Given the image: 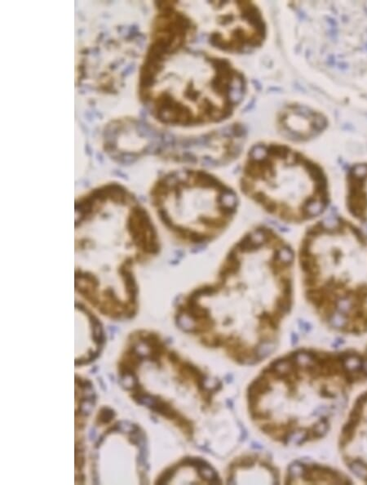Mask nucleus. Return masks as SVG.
Listing matches in <instances>:
<instances>
[{
  "mask_svg": "<svg viewBox=\"0 0 367 485\" xmlns=\"http://www.w3.org/2000/svg\"><path fill=\"white\" fill-rule=\"evenodd\" d=\"M289 472H290V475L291 476L296 477V476H303V474L305 473L306 471H305L304 466L301 465L300 463H295L290 467Z\"/></svg>",
  "mask_w": 367,
  "mask_h": 485,
  "instance_id": "12",
  "label": "nucleus"
},
{
  "mask_svg": "<svg viewBox=\"0 0 367 485\" xmlns=\"http://www.w3.org/2000/svg\"><path fill=\"white\" fill-rule=\"evenodd\" d=\"M328 430V423L326 419L321 420L318 424L313 427V433L316 437H322L327 434Z\"/></svg>",
  "mask_w": 367,
  "mask_h": 485,
  "instance_id": "11",
  "label": "nucleus"
},
{
  "mask_svg": "<svg viewBox=\"0 0 367 485\" xmlns=\"http://www.w3.org/2000/svg\"><path fill=\"white\" fill-rule=\"evenodd\" d=\"M239 185L244 196L264 213L292 226L318 221L331 202L322 166L285 145L254 147L244 162Z\"/></svg>",
  "mask_w": 367,
  "mask_h": 485,
  "instance_id": "4",
  "label": "nucleus"
},
{
  "mask_svg": "<svg viewBox=\"0 0 367 485\" xmlns=\"http://www.w3.org/2000/svg\"><path fill=\"white\" fill-rule=\"evenodd\" d=\"M352 472L363 481H367V465L361 461L357 460L349 465Z\"/></svg>",
  "mask_w": 367,
  "mask_h": 485,
  "instance_id": "10",
  "label": "nucleus"
},
{
  "mask_svg": "<svg viewBox=\"0 0 367 485\" xmlns=\"http://www.w3.org/2000/svg\"><path fill=\"white\" fill-rule=\"evenodd\" d=\"M152 200L167 228L180 241L202 246L221 237L238 211L236 192L202 170L168 174L156 183Z\"/></svg>",
  "mask_w": 367,
  "mask_h": 485,
  "instance_id": "5",
  "label": "nucleus"
},
{
  "mask_svg": "<svg viewBox=\"0 0 367 485\" xmlns=\"http://www.w3.org/2000/svg\"><path fill=\"white\" fill-rule=\"evenodd\" d=\"M143 76L144 95L154 115L178 126L226 120L245 92L244 75L230 61L185 47L147 55Z\"/></svg>",
  "mask_w": 367,
  "mask_h": 485,
  "instance_id": "3",
  "label": "nucleus"
},
{
  "mask_svg": "<svg viewBox=\"0 0 367 485\" xmlns=\"http://www.w3.org/2000/svg\"><path fill=\"white\" fill-rule=\"evenodd\" d=\"M206 33L213 47L232 53H242L261 46L266 25L256 5L245 1L205 2Z\"/></svg>",
  "mask_w": 367,
  "mask_h": 485,
  "instance_id": "6",
  "label": "nucleus"
},
{
  "mask_svg": "<svg viewBox=\"0 0 367 485\" xmlns=\"http://www.w3.org/2000/svg\"><path fill=\"white\" fill-rule=\"evenodd\" d=\"M277 128L283 137L292 142H306L324 131L327 120L324 115L300 105H290L277 116Z\"/></svg>",
  "mask_w": 367,
  "mask_h": 485,
  "instance_id": "7",
  "label": "nucleus"
},
{
  "mask_svg": "<svg viewBox=\"0 0 367 485\" xmlns=\"http://www.w3.org/2000/svg\"><path fill=\"white\" fill-rule=\"evenodd\" d=\"M343 368L348 372H359L363 369V359L357 354H342L340 356Z\"/></svg>",
  "mask_w": 367,
  "mask_h": 485,
  "instance_id": "9",
  "label": "nucleus"
},
{
  "mask_svg": "<svg viewBox=\"0 0 367 485\" xmlns=\"http://www.w3.org/2000/svg\"><path fill=\"white\" fill-rule=\"evenodd\" d=\"M344 199L348 217L359 227L367 244V162L355 164L348 171Z\"/></svg>",
  "mask_w": 367,
  "mask_h": 485,
  "instance_id": "8",
  "label": "nucleus"
},
{
  "mask_svg": "<svg viewBox=\"0 0 367 485\" xmlns=\"http://www.w3.org/2000/svg\"><path fill=\"white\" fill-rule=\"evenodd\" d=\"M295 276L288 242L273 229H253L229 249L214 277L186 296L179 322L192 332L237 321L277 329L292 307Z\"/></svg>",
  "mask_w": 367,
  "mask_h": 485,
  "instance_id": "1",
  "label": "nucleus"
},
{
  "mask_svg": "<svg viewBox=\"0 0 367 485\" xmlns=\"http://www.w3.org/2000/svg\"><path fill=\"white\" fill-rule=\"evenodd\" d=\"M296 273L307 302L332 328L367 330V244L349 217L308 226L295 251Z\"/></svg>",
  "mask_w": 367,
  "mask_h": 485,
  "instance_id": "2",
  "label": "nucleus"
}]
</instances>
